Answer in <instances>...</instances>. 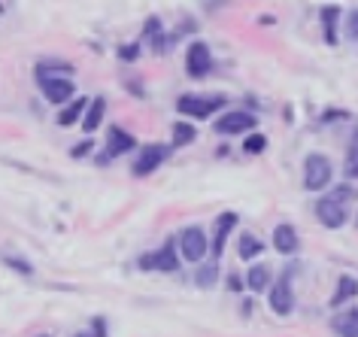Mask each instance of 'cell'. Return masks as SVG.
Here are the masks:
<instances>
[{
  "label": "cell",
  "instance_id": "obj_1",
  "mask_svg": "<svg viewBox=\"0 0 358 337\" xmlns=\"http://www.w3.org/2000/svg\"><path fill=\"white\" fill-rule=\"evenodd\" d=\"M331 173H334V167H331V162L325 155H319V152L307 155V162H303V185H307L310 192L325 189L331 182Z\"/></svg>",
  "mask_w": 358,
  "mask_h": 337
},
{
  "label": "cell",
  "instance_id": "obj_2",
  "mask_svg": "<svg viewBox=\"0 0 358 337\" xmlns=\"http://www.w3.org/2000/svg\"><path fill=\"white\" fill-rule=\"evenodd\" d=\"M219 106H225L222 97H198V94H185L176 101V110L182 113V116H192V119H210L213 113L219 110Z\"/></svg>",
  "mask_w": 358,
  "mask_h": 337
},
{
  "label": "cell",
  "instance_id": "obj_3",
  "mask_svg": "<svg viewBox=\"0 0 358 337\" xmlns=\"http://www.w3.org/2000/svg\"><path fill=\"white\" fill-rule=\"evenodd\" d=\"M179 250H182V255L189 261H201L203 255H207L210 243H207V237H203L201 228L192 225V228H185V231L179 234Z\"/></svg>",
  "mask_w": 358,
  "mask_h": 337
},
{
  "label": "cell",
  "instance_id": "obj_4",
  "mask_svg": "<svg viewBox=\"0 0 358 337\" xmlns=\"http://www.w3.org/2000/svg\"><path fill=\"white\" fill-rule=\"evenodd\" d=\"M140 268H143V271H164V273L176 271V268H179V259H176V246H173V241H167L158 252L143 255V259H140Z\"/></svg>",
  "mask_w": 358,
  "mask_h": 337
},
{
  "label": "cell",
  "instance_id": "obj_5",
  "mask_svg": "<svg viewBox=\"0 0 358 337\" xmlns=\"http://www.w3.org/2000/svg\"><path fill=\"white\" fill-rule=\"evenodd\" d=\"M170 155V149L164 143H149L143 146V152L137 158V164H134V176H149L152 171H158L161 162Z\"/></svg>",
  "mask_w": 358,
  "mask_h": 337
},
{
  "label": "cell",
  "instance_id": "obj_6",
  "mask_svg": "<svg viewBox=\"0 0 358 337\" xmlns=\"http://www.w3.org/2000/svg\"><path fill=\"white\" fill-rule=\"evenodd\" d=\"M185 67H189V76L201 79L213 70V55H210V46L207 43H192L189 46V58H185Z\"/></svg>",
  "mask_w": 358,
  "mask_h": 337
},
{
  "label": "cell",
  "instance_id": "obj_7",
  "mask_svg": "<svg viewBox=\"0 0 358 337\" xmlns=\"http://www.w3.org/2000/svg\"><path fill=\"white\" fill-rule=\"evenodd\" d=\"M255 116L252 113H225L219 122H216V131L219 134H246V131H252L255 128Z\"/></svg>",
  "mask_w": 358,
  "mask_h": 337
},
{
  "label": "cell",
  "instance_id": "obj_8",
  "mask_svg": "<svg viewBox=\"0 0 358 337\" xmlns=\"http://www.w3.org/2000/svg\"><path fill=\"white\" fill-rule=\"evenodd\" d=\"M43 85V94H46L49 103H67L70 97L76 94V88L70 79H52V76H37Z\"/></svg>",
  "mask_w": 358,
  "mask_h": 337
},
{
  "label": "cell",
  "instance_id": "obj_9",
  "mask_svg": "<svg viewBox=\"0 0 358 337\" xmlns=\"http://www.w3.org/2000/svg\"><path fill=\"white\" fill-rule=\"evenodd\" d=\"M271 307H273V313H280V316H289V313H292V307H294V292H292L289 277L276 280L273 286H271Z\"/></svg>",
  "mask_w": 358,
  "mask_h": 337
},
{
  "label": "cell",
  "instance_id": "obj_10",
  "mask_svg": "<svg viewBox=\"0 0 358 337\" xmlns=\"http://www.w3.org/2000/svg\"><path fill=\"white\" fill-rule=\"evenodd\" d=\"M316 216L325 228H340L346 222V210H343V203L334 201V198H322L316 203Z\"/></svg>",
  "mask_w": 358,
  "mask_h": 337
},
{
  "label": "cell",
  "instance_id": "obj_11",
  "mask_svg": "<svg viewBox=\"0 0 358 337\" xmlns=\"http://www.w3.org/2000/svg\"><path fill=\"white\" fill-rule=\"evenodd\" d=\"M234 228H237V213H222V216L216 219V237H213V255H216V259H219V255L222 252H225V243H228V234L231 231H234Z\"/></svg>",
  "mask_w": 358,
  "mask_h": 337
},
{
  "label": "cell",
  "instance_id": "obj_12",
  "mask_svg": "<svg viewBox=\"0 0 358 337\" xmlns=\"http://www.w3.org/2000/svg\"><path fill=\"white\" fill-rule=\"evenodd\" d=\"M134 134H128V131L122 128H110V137H106V155H124L134 149Z\"/></svg>",
  "mask_w": 358,
  "mask_h": 337
},
{
  "label": "cell",
  "instance_id": "obj_13",
  "mask_svg": "<svg viewBox=\"0 0 358 337\" xmlns=\"http://www.w3.org/2000/svg\"><path fill=\"white\" fill-rule=\"evenodd\" d=\"M334 331L340 337H358V307L343 310V313L334 316Z\"/></svg>",
  "mask_w": 358,
  "mask_h": 337
},
{
  "label": "cell",
  "instance_id": "obj_14",
  "mask_svg": "<svg viewBox=\"0 0 358 337\" xmlns=\"http://www.w3.org/2000/svg\"><path fill=\"white\" fill-rule=\"evenodd\" d=\"M273 246L285 255H292L294 250H298V231H294L292 225H276L273 231Z\"/></svg>",
  "mask_w": 358,
  "mask_h": 337
},
{
  "label": "cell",
  "instance_id": "obj_15",
  "mask_svg": "<svg viewBox=\"0 0 358 337\" xmlns=\"http://www.w3.org/2000/svg\"><path fill=\"white\" fill-rule=\"evenodd\" d=\"M322 28H325V43L337 46V22H340V10L337 6H322Z\"/></svg>",
  "mask_w": 358,
  "mask_h": 337
},
{
  "label": "cell",
  "instance_id": "obj_16",
  "mask_svg": "<svg viewBox=\"0 0 358 337\" xmlns=\"http://www.w3.org/2000/svg\"><path fill=\"white\" fill-rule=\"evenodd\" d=\"M355 295H358V280H355V277H340L334 295H331V304L340 307V304H346V301L355 298Z\"/></svg>",
  "mask_w": 358,
  "mask_h": 337
},
{
  "label": "cell",
  "instance_id": "obj_17",
  "mask_svg": "<svg viewBox=\"0 0 358 337\" xmlns=\"http://www.w3.org/2000/svg\"><path fill=\"white\" fill-rule=\"evenodd\" d=\"M103 113H106V101L103 97H94L92 103L85 106V119H83V128L85 131H94L97 125L103 122Z\"/></svg>",
  "mask_w": 358,
  "mask_h": 337
},
{
  "label": "cell",
  "instance_id": "obj_18",
  "mask_svg": "<svg viewBox=\"0 0 358 337\" xmlns=\"http://www.w3.org/2000/svg\"><path fill=\"white\" fill-rule=\"evenodd\" d=\"M249 289L252 292H264V289H271V268L267 264H252V271H249Z\"/></svg>",
  "mask_w": 358,
  "mask_h": 337
},
{
  "label": "cell",
  "instance_id": "obj_19",
  "mask_svg": "<svg viewBox=\"0 0 358 337\" xmlns=\"http://www.w3.org/2000/svg\"><path fill=\"white\" fill-rule=\"evenodd\" d=\"M258 252H264V243L258 241V237H252V234L240 237V243H237V255H240V259L249 261V259H255Z\"/></svg>",
  "mask_w": 358,
  "mask_h": 337
},
{
  "label": "cell",
  "instance_id": "obj_20",
  "mask_svg": "<svg viewBox=\"0 0 358 337\" xmlns=\"http://www.w3.org/2000/svg\"><path fill=\"white\" fill-rule=\"evenodd\" d=\"M85 106H88V103L83 101V97H76V101L70 103L67 110H61V113H58V125H61V128H70V125H73V122L85 113Z\"/></svg>",
  "mask_w": 358,
  "mask_h": 337
},
{
  "label": "cell",
  "instance_id": "obj_21",
  "mask_svg": "<svg viewBox=\"0 0 358 337\" xmlns=\"http://www.w3.org/2000/svg\"><path fill=\"white\" fill-rule=\"evenodd\" d=\"M194 137H198V131H194V125H189V122H176L173 125V143L176 146H189Z\"/></svg>",
  "mask_w": 358,
  "mask_h": 337
},
{
  "label": "cell",
  "instance_id": "obj_22",
  "mask_svg": "<svg viewBox=\"0 0 358 337\" xmlns=\"http://www.w3.org/2000/svg\"><path fill=\"white\" fill-rule=\"evenodd\" d=\"M216 277H219V268H216V264H203L194 280H198V286H201V289H210L213 282H216Z\"/></svg>",
  "mask_w": 358,
  "mask_h": 337
},
{
  "label": "cell",
  "instance_id": "obj_23",
  "mask_svg": "<svg viewBox=\"0 0 358 337\" xmlns=\"http://www.w3.org/2000/svg\"><path fill=\"white\" fill-rule=\"evenodd\" d=\"M343 173L349 180H358V143L346 152V162H343Z\"/></svg>",
  "mask_w": 358,
  "mask_h": 337
},
{
  "label": "cell",
  "instance_id": "obj_24",
  "mask_svg": "<svg viewBox=\"0 0 358 337\" xmlns=\"http://www.w3.org/2000/svg\"><path fill=\"white\" fill-rule=\"evenodd\" d=\"M243 149H246L249 155L264 152V149H267V137H264V134H249V137H246V143H243Z\"/></svg>",
  "mask_w": 358,
  "mask_h": 337
},
{
  "label": "cell",
  "instance_id": "obj_25",
  "mask_svg": "<svg viewBox=\"0 0 358 337\" xmlns=\"http://www.w3.org/2000/svg\"><path fill=\"white\" fill-rule=\"evenodd\" d=\"M346 37L352 43H358V10H352L349 19H346Z\"/></svg>",
  "mask_w": 358,
  "mask_h": 337
},
{
  "label": "cell",
  "instance_id": "obj_26",
  "mask_svg": "<svg viewBox=\"0 0 358 337\" xmlns=\"http://www.w3.org/2000/svg\"><path fill=\"white\" fill-rule=\"evenodd\" d=\"M137 55H140V43H128V46L119 49V58H122V61H134Z\"/></svg>",
  "mask_w": 358,
  "mask_h": 337
},
{
  "label": "cell",
  "instance_id": "obj_27",
  "mask_svg": "<svg viewBox=\"0 0 358 337\" xmlns=\"http://www.w3.org/2000/svg\"><path fill=\"white\" fill-rule=\"evenodd\" d=\"M352 189H349V185H337V189H334V201H340V203H343V201H349V198H352Z\"/></svg>",
  "mask_w": 358,
  "mask_h": 337
},
{
  "label": "cell",
  "instance_id": "obj_28",
  "mask_svg": "<svg viewBox=\"0 0 358 337\" xmlns=\"http://www.w3.org/2000/svg\"><path fill=\"white\" fill-rule=\"evenodd\" d=\"M88 149H92V143H88V140H85V143H83V146H76V149H73V155L79 158V155H85V152H88Z\"/></svg>",
  "mask_w": 358,
  "mask_h": 337
},
{
  "label": "cell",
  "instance_id": "obj_29",
  "mask_svg": "<svg viewBox=\"0 0 358 337\" xmlns=\"http://www.w3.org/2000/svg\"><path fill=\"white\" fill-rule=\"evenodd\" d=\"M228 286L234 289V292H240V280H237V277H231V280H228Z\"/></svg>",
  "mask_w": 358,
  "mask_h": 337
},
{
  "label": "cell",
  "instance_id": "obj_30",
  "mask_svg": "<svg viewBox=\"0 0 358 337\" xmlns=\"http://www.w3.org/2000/svg\"><path fill=\"white\" fill-rule=\"evenodd\" d=\"M76 337H85V334H76Z\"/></svg>",
  "mask_w": 358,
  "mask_h": 337
},
{
  "label": "cell",
  "instance_id": "obj_31",
  "mask_svg": "<svg viewBox=\"0 0 358 337\" xmlns=\"http://www.w3.org/2000/svg\"><path fill=\"white\" fill-rule=\"evenodd\" d=\"M40 337H49V334H40Z\"/></svg>",
  "mask_w": 358,
  "mask_h": 337
},
{
  "label": "cell",
  "instance_id": "obj_32",
  "mask_svg": "<svg viewBox=\"0 0 358 337\" xmlns=\"http://www.w3.org/2000/svg\"><path fill=\"white\" fill-rule=\"evenodd\" d=\"M0 10H3V6H0Z\"/></svg>",
  "mask_w": 358,
  "mask_h": 337
}]
</instances>
